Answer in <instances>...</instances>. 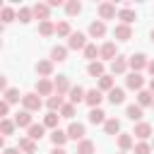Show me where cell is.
<instances>
[{"label": "cell", "mask_w": 154, "mask_h": 154, "mask_svg": "<svg viewBox=\"0 0 154 154\" xmlns=\"http://www.w3.org/2000/svg\"><path fill=\"white\" fill-rule=\"evenodd\" d=\"M36 94H38V96H53V94H55L53 82H51V79H46V77H41V79L36 82Z\"/></svg>", "instance_id": "cell-7"}, {"label": "cell", "mask_w": 154, "mask_h": 154, "mask_svg": "<svg viewBox=\"0 0 154 154\" xmlns=\"http://www.w3.org/2000/svg\"><path fill=\"white\" fill-rule=\"evenodd\" d=\"M2 7H5V5H2V0H0V10H2Z\"/></svg>", "instance_id": "cell-55"}, {"label": "cell", "mask_w": 154, "mask_h": 154, "mask_svg": "<svg viewBox=\"0 0 154 154\" xmlns=\"http://www.w3.org/2000/svg\"><path fill=\"white\" fill-rule=\"evenodd\" d=\"M84 46H87V36H84L82 31H72L70 38H67V48H72V51H84Z\"/></svg>", "instance_id": "cell-2"}, {"label": "cell", "mask_w": 154, "mask_h": 154, "mask_svg": "<svg viewBox=\"0 0 154 154\" xmlns=\"http://www.w3.org/2000/svg\"><path fill=\"white\" fill-rule=\"evenodd\" d=\"M58 118H60L58 113L48 111V113L43 116V128H53V130H55V128H58Z\"/></svg>", "instance_id": "cell-37"}, {"label": "cell", "mask_w": 154, "mask_h": 154, "mask_svg": "<svg viewBox=\"0 0 154 154\" xmlns=\"http://www.w3.org/2000/svg\"><path fill=\"white\" fill-rule=\"evenodd\" d=\"M137 106H140V108H144V106H154V94H152L149 89L137 91Z\"/></svg>", "instance_id": "cell-15"}, {"label": "cell", "mask_w": 154, "mask_h": 154, "mask_svg": "<svg viewBox=\"0 0 154 154\" xmlns=\"http://www.w3.org/2000/svg\"><path fill=\"white\" fill-rule=\"evenodd\" d=\"M132 135H135L137 140H142V142H144V140H147V137L152 135V125H149V123H142V120H140V123L135 125V130H132Z\"/></svg>", "instance_id": "cell-13"}, {"label": "cell", "mask_w": 154, "mask_h": 154, "mask_svg": "<svg viewBox=\"0 0 154 154\" xmlns=\"http://www.w3.org/2000/svg\"><path fill=\"white\" fill-rule=\"evenodd\" d=\"M22 96H24V94H19V89H14V87H10V89L5 91V101H7V103H17Z\"/></svg>", "instance_id": "cell-41"}, {"label": "cell", "mask_w": 154, "mask_h": 154, "mask_svg": "<svg viewBox=\"0 0 154 154\" xmlns=\"http://www.w3.org/2000/svg\"><path fill=\"white\" fill-rule=\"evenodd\" d=\"M132 144H135V142H132V132H120V135H118V147H120V152H128Z\"/></svg>", "instance_id": "cell-24"}, {"label": "cell", "mask_w": 154, "mask_h": 154, "mask_svg": "<svg viewBox=\"0 0 154 154\" xmlns=\"http://www.w3.org/2000/svg\"><path fill=\"white\" fill-rule=\"evenodd\" d=\"M116 55H118V48H116L113 41H106L99 48V58H103V60H116Z\"/></svg>", "instance_id": "cell-3"}, {"label": "cell", "mask_w": 154, "mask_h": 154, "mask_svg": "<svg viewBox=\"0 0 154 154\" xmlns=\"http://www.w3.org/2000/svg\"><path fill=\"white\" fill-rule=\"evenodd\" d=\"M43 132H46V128H43V125H38V123H34V125L29 128V135H26V137L36 142V140H41V137H43Z\"/></svg>", "instance_id": "cell-32"}, {"label": "cell", "mask_w": 154, "mask_h": 154, "mask_svg": "<svg viewBox=\"0 0 154 154\" xmlns=\"http://www.w3.org/2000/svg\"><path fill=\"white\" fill-rule=\"evenodd\" d=\"M118 12H116V5L113 2H101L99 5V17H101V22L103 19H113Z\"/></svg>", "instance_id": "cell-11"}, {"label": "cell", "mask_w": 154, "mask_h": 154, "mask_svg": "<svg viewBox=\"0 0 154 154\" xmlns=\"http://www.w3.org/2000/svg\"><path fill=\"white\" fill-rule=\"evenodd\" d=\"M53 89H55L58 96H65V94L70 91V79H67L65 75H58V77L53 79Z\"/></svg>", "instance_id": "cell-6"}, {"label": "cell", "mask_w": 154, "mask_h": 154, "mask_svg": "<svg viewBox=\"0 0 154 154\" xmlns=\"http://www.w3.org/2000/svg\"><path fill=\"white\" fill-rule=\"evenodd\" d=\"M125 84H128V89L142 91V87H144V77H142L140 72H130V75L125 77Z\"/></svg>", "instance_id": "cell-5"}, {"label": "cell", "mask_w": 154, "mask_h": 154, "mask_svg": "<svg viewBox=\"0 0 154 154\" xmlns=\"http://www.w3.org/2000/svg\"><path fill=\"white\" fill-rule=\"evenodd\" d=\"M106 34V24L101 22V19H96V22H91L89 24V36H94V38H101Z\"/></svg>", "instance_id": "cell-18"}, {"label": "cell", "mask_w": 154, "mask_h": 154, "mask_svg": "<svg viewBox=\"0 0 154 154\" xmlns=\"http://www.w3.org/2000/svg\"><path fill=\"white\" fill-rule=\"evenodd\" d=\"M67 94H70V103L75 106V103L84 101V94H87V91H84V89H82V87L77 84V87H70V91H67Z\"/></svg>", "instance_id": "cell-21"}, {"label": "cell", "mask_w": 154, "mask_h": 154, "mask_svg": "<svg viewBox=\"0 0 154 154\" xmlns=\"http://www.w3.org/2000/svg\"><path fill=\"white\" fill-rule=\"evenodd\" d=\"M118 19H120V24H132L135 19H137V14H135V10H130V7H123V10H118Z\"/></svg>", "instance_id": "cell-16"}, {"label": "cell", "mask_w": 154, "mask_h": 154, "mask_svg": "<svg viewBox=\"0 0 154 154\" xmlns=\"http://www.w3.org/2000/svg\"><path fill=\"white\" fill-rule=\"evenodd\" d=\"M19 152H24V154H34V152H36V142L29 140V137H22V140H19Z\"/></svg>", "instance_id": "cell-29"}, {"label": "cell", "mask_w": 154, "mask_h": 154, "mask_svg": "<svg viewBox=\"0 0 154 154\" xmlns=\"http://www.w3.org/2000/svg\"><path fill=\"white\" fill-rule=\"evenodd\" d=\"M31 12H34V17H36V19L46 22V19H48V14H51V7H48V2H36V5L31 7Z\"/></svg>", "instance_id": "cell-10"}, {"label": "cell", "mask_w": 154, "mask_h": 154, "mask_svg": "<svg viewBox=\"0 0 154 154\" xmlns=\"http://www.w3.org/2000/svg\"><path fill=\"white\" fill-rule=\"evenodd\" d=\"M51 154H67V152H65L63 147H53V152H51Z\"/></svg>", "instance_id": "cell-50"}, {"label": "cell", "mask_w": 154, "mask_h": 154, "mask_svg": "<svg viewBox=\"0 0 154 154\" xmlns=\"http://www.w3.org/2000/svg\"><path fill=\"white\" fill-rule=\"evenodd\" d=\"M31 17H34L31 7H19V12H17V19H19L22 24H29V22H31Z\"/></svg>", "instance_id": "cell-38"}, {"label": "cell", "mask_w": 154, "mask_h": 154, "mask_svg": "<svg viewBox=\"0 0 154 154\" xmlns=\"http://www.w3.org/2000/svg\"><path fill=\"white\" fill-rule=\"evenodd\" d=\"M67 58V48L65 46H53L51 48V63H63Z\"/></svg>", "instance_id": "cell-19"}, {"label": "cell", "mask_w": 154, "mask_h": 154, "mask_svg": "<svg viewBox=\"0 0 154 154\" xmlns=\"http://www.w3.org/2000/svg\"><path fill=\"white\" fill-rule=\"evenodd\" d=\"M152 149H154V140H152Z\"/></svg>", "instance_id": "cell-56"}, {"label": "cell", "mask_w": 154, "mask_h": 154, "mask_svg": "<svg viewBox=\"0 0 154 154\" xmlns=\"http://www.w3.org/2000/svg\"><path fill=\"white\" fill-rule=\"evenodd\" d=\"M65 132H67V140H75V142H82L84 140V125L82 123H70V128Z\"/></svg>", "instance_id": "cell-8"}, {"label": "cell", "mask_w": 154, "mask_h": 154, "mask_svg": "<svg viewBox=\"0 0 154 154\" xmlns=\"http://www.w3.org/2000/svg\"><path fill=\"white\" fill-rule=\"evenodd\" d=\"M63 0H48V7H60Z\"/></svg>", "instance_id": "cell-48"}, {"label": "cell", "mask_w": 154, "mask_h": 154, "mask_svg": "<svg viewBox=\"0 0 154 154\" xmlns=\"http://www.w3.org/2000/svg\"><path fill=\"white\" fill-rule=\"evenodd\" d=\"M113 36H116V41H130V38H132V26H128V24H116Z\"/></svg>", "instance_id": "cell-9"}, {"label": "cell", "mask_w": 154, "mask_h": 154, "mask_svg": "<svg viewBox=\"0 0 154 154\" xmlns=\"http://www.w3.org/2000/svg\"><path fill=\"white\" fill-rule=\"evenodd\" d=\"M84 58L91 60V63L99 58V48H96V43H87V46H84Z\"/></svg>", "instance_id": "cell-39"}, {"label": "cell", "mask_w": 154, "mask_h": 154, "mask_svg": "<svg viewBox=\"0 0 154 154\" xmlns=\"http://www.w3.org/2000/svg\"><path fill=\"white\" fill-rule=\"evenodd\" d=\"M125 70H128V58L116 55V60H111V72H113V75H123Z\"/></svg>", "instance_id": "cell-14"}, {"label": "cell", "mask_w": 154, "mask_h": 154, "mask_svg": "<svg viewBox=\"0 0 154 154\" xmlns=\"http://www.w3.org/2000/svg\"><path fill=\"white\" fill-rule=\"evenodd\" d=\"M125 116H128L130 120H137V123H140V120H142V108H140L137 103H130V106L125 108Z\"/></svg>", "instance_id": "cell-27"}, {"label": "cell", "mask_w": 154, "mask_h": 154, "mask_svg": "<svg viewBox=\"0 0 154 154\" xmlns=\"http://www.w3.org/2000/svg\"><path fill=\"white\" fill-rule=\"evenodd\" d=\"M46 106H48V111H60L63 108V96H58V94H53V96H48L46 99Z\"/></svg>", "instance_id": "cell-26"}, {"label": "cell", "mask_w": 154, "mask_h": 154, "mask_svg": "<svg viewBox=\"0 0 154 154\" xmlns=\"http://www.w3.org/2000/svg\"><path fill=\"white\" fill-rule=\"evenodd\" d=\"M89 123H94V125L106 123V113H103L101 108H91V111H89Z\"/></svg>", "instance_id": "cell-28"}, {"label": "cell", "mask_w": 154, "mask_h": 154, "mask_svg": "<svg viewBox=\"0 0 154 154\" xmlns=\"http://www.w3.org/2000/svg\"><path fill=\"white\" fill-rule=\"evenodd\" d=\"M65 12H67L70 17L79 14V12H82V2H77V0H67V2H65Z\"/></svg>", "instance_id": "cell-35"}, {"label": "cell", "mask_w": 154, "mask_h": 154, "mask_svg": "<svg viewBox=\"0 0 154 154\" xmlns=\"http://www.w3.org/2000/svg\"><path fill=\"white\" fill-rule=\"evenodd\" d=\"M55 34H58V36H67V38H70L72 29H70V24H67V22H58V24H55Z\"/></svg>", "instance_id": "cell-42"}, {"label": "cell", "mask_w": 154, "mask_h": 154, "mask_svg": "<svg viewBox=\"0 0 154 154\" xmlns=\"http://www.w3.org/2000/svg\"><path fill=\"white\" fill-rule=\"evenodd\" d=\"M147 70H149V75L154 77V60H149V63H147Z\"/></svg>", "instance_id": "cell-49"}, {"label": "cell", "mask_w": 154, "mask_h": 154, "mask_svg": "<svg viewBox=\"0 0 154 154\" xmlns=\"http://www.w3.org/2000/svg\"><path fill=\"white\" fill-rule=\"evenodd\" d=\"M7 89H10V87H7V79L0 75V91H7Z\"/></svg>", "instance_id": "cell-46"}, {"label": "cell", "mask_w": 154, "mask_h": 154, "mask_svg": "<svg viewBox=\"0 0 154 154\" xmlns=\"http://www.w3.org/2000/svg\"><path fill=\"white\" fill-rule=\"evenodd\" d=\"M14 125H17V128H26V130H29V128L34 125L31 113H29V111H19V113L14 116Z\"/></svg>", "instance_id": "cell-12"}, {"label": "cell", "mask_w": 154, "mask_h": 154, "mask_svg": "<svg viewBox=\"0 0 154 154\" xmlns=\"http://www.w3.org/2000/svg\"><path fill=\"white\" fill-rule=\"evenodd\" d=\"M2 154H19V147H7L2 149Z\"/></svg>", "instance_id": "cell-47"}, {"label": "cell", "mask_w": 154, "mask_h": 154, "mask_svg": "<svg viewBox=\"0 0 154 154\" xmlns=\"http://www.w3.org/2000/svg\"><path fill=\"white\" fill-rule=\"evenodd\" d=\"M103 130H106V135H116V132H120V120H118V118H106Z\"/></svg>", "instance_id": "cell-25"}, {"label": "cell", "mask_w": 154, "mask_h": 154, "mask_svg": "<svg viewBox=\"0 0 154 154\" xmlns=\"http://www.w3.org/2000/svg\"><path fill=\"white\" fill-rule=\"evenodd\" d=\"M14 128H17L14 120H10V118H2V120H0V135H2V137H5V135H12Z\"/></svg>", "instance_id": "cell-33"}, {"label": "cell", "mask_w": 154, "mask_h": 154, "mask_svg": "<svg viewBox=\"0 0 154 154\" xmlns=\"http://www.w3.org/2000/svg\"><path fill=\"white\" fill-rule=\"evenodd\" d=\"M51 142H53L55 147H63V144L67 142V132H65V130H60V128H55V130L51 132Z\"/></svg>", "instance_id": "cell-23"}, {"label": "cell", "mask_w": 154, "mask_h": 154, "mask_svg": "<svg viewBox=\"0 0 154 154\" xmlns=\"http://www.w3.org/2000/svg\"><path fill=\"white\" fill-rule=\"evenodd\" d=\"M2 26H5V24H2V22H0V34H2Z\"/></svg>", "instance_id": "cell-54"}, {"label": "cell", "mask_w": 154, "mask_h": 154, "mask_svg": "<svg viewBox=\"0 0 154 154\" xmlns=\"http://www.w3.org/2000/svg\"><path fill=\"white\" fill-rule=\"evenodd\" d=\"M38 34H41V36H51V34H55V24H53L51 19L41 22V24H38Z\"/></svg>", "instance_id": "cell-36"}, {"label": "cell", "mask_w": 154, "mask_h": 154, "mask_svg": "<svg viewBox=\"0 0 154 154\" xmlns=\"http://www.w3.org/2000/svg\"><path fill=\"white\" fill-rule=\"evenodd\" d=\"M111 89H113V77L111 75L99 77V91H111Z\"/></svg>", "instance_id": "cell-40"}, {"label": "cell", "mask_w": 154, "mask_h": 154, "mask_svg": "<svg viewBox=\"0 0 154 154\" xmlns=\"http://www.w3.org/2000/svg\"><path fill=\"white\" fill-rule=\"evenodd\" d=\"M94 152H96V147H94L91 140H82L77 144V154H94Z\"/></svg>", "instance_id": "cell-34"}, {"label": "cell", "mask_w": 154, "mask_h": 154, "mask_svg": "<svg viewBox=\"0 0 154 154\" xmlns=\"http://www.w3.org/2000/svg\"><path fill=\"white\" fill-rule=\"evenodd\" d=\"M2 147H5V137L0 135V149H2Z\"/></svg>", "instance_id": "cell-52"}, {"label": "cell", "mask_w": 154, "mask_h": 154, "mask_svg": "<svg viewBox=\"0 0 154 154\" xmlns=\"http://www.w3.org/2000/svg\"><path fill=\"white\" fill-rule=\"evenodd\" d=\"M14 19H17V12L5 5V7L0 10V22H2V24H10V22H14Z\"/></svg>", "instance_id": "cell-30"}, {"label": "cell", "mask_w": 154, "mask_h": 154, "mask_svg": "<svg viewBox=\"0 0 154 154\" xmlns=\"http://www.w3.org/2000/svg\"><path fill=\"white\" fill-rule=\"evenodd\" d=\"M36 72L48 79V77L53 75V63H51V60H38V63H36Z\"/></svg>", "instance_id": "cell-20"}, {"label": "cell", "mask_w": 154, "mask_h": 154, "mask_svg": "<svg viewBox=\"0 0 154 154\" xmlns=\"http://www.w3.org/2000/svg\"><path fill=\"white\" fill-rule=\"evenodd\" d=\"M147 55L144 53H135V55H130V60H128V65L132 67V72H140V70H144L147 67Z\"/></svg>", "instance_id": "cell-4"}, {"label": "cell", "mask_w": 154, "mask_h": 154, "mask_svg": "<svg viewBox=\"0 0 154 154\" xmlns=\"http://www.w3.org/2000/svg\"><path fill=\"white\" fill-rule=\"evenodd\" d=\"M149 36H152V41H154V29H152V34H149Z\"/></svg>", "instance_id": "cell-53"}, {"label": "cell", "mask_w": 154, "mask_h": 154, "mask_svg": "<svg viewBox=\"0 0 154 154\" xmlns=\"http://www.w3.org/2000/svg\"><path fill=\"white\" fill-rule=\"evenodd\" d=\"M152 152V144H147V142H137L135 144V154H149Z\"/></svg>", "instance_id": "cell-44"}, {"label": "cell", "mask_w": 154, "mask_h": 154, "mask_svg": "<svg viewBox=\"0 0 154 154\" xmlns=\"http://www.w3.org/2000/svg\"><path fill=\"white\" fill-rule=\"evenodd\" d=\"M149 91L154 94V77H152V82H149Z\"/></svg>", "instance_id": "cell-51"}, {"label": "cell", "mask_w": 154, "mask_h": 154, "mask_svg": "<svg viewBox=\"0 0 154 154\" xmlns=\"http://www.w3.org/2000/svg\"><path fill=\"white\" fill-rule=\"evenodd\" d=\"M87 72H89L91 77H103V63H101V60H94V63H89Z\"/></svg>", "instance_id": "cell-31"}, {"label": "cell", "mask_w": 154, "mask_h": 154, "mask_svg": "<svg viewBox=\"0 0 154 154\" xmlns=\"http://www.w3.org/2000/svg\"><path fill=\"white\" fill-rule=\"evenodd\" d=\"M120 154H128V152H120Z\"/></svg>", "instance_id": "cell-57"}, {"label": "cell", "mask_w": 154, "mask_h": 154, "mask_svg": "<svg viewBox=\"0 0 154 154\" xmlns=\"http://www.w3.org/2000/svg\"><path fill=\"white\" fill-rule=\"evenodd\" d=\"M7 113H10V103H7L5 99H2V101H0V120H2V118H5Z\"/></svg>", "instance_id": "cell-45"}, {"label": "cell", "mask_w": 154, "mask_h": 154, "mask_svg": "<svg viewBox=\"0 0 154 154\" xmlns=\"http://www.w3.org/2000/svg\"><path fill=\"white\" fill-rule=\"evenodd\" d=\"M75 116V106L72 103H63V108H60V118H72Z\"/></svg>", "instance_id": "cell-43"}, {"label": "cell", "mask_w": 154, "mask_h": 154, "mask_svg": "<svg viewBox=\"0 0 154 154\" xmlns=\"http://www.w3.org/2000/svg\"><path fill=\"white\" fill-rule=\"evenodd\" d=\"M22 103H24V111H38L41 108V96L36 94V91H29V94H24L22 96Z\"/></svg>", "instance_id": "cell-1"}, {"label": "cell", "mask_w": 154, "mask_h": 154, "mask_svg": "<svg viewBox=\"0 0 154 154\" xmlns=\"http://www.w3.org/2000/svg\"><path fill=\"white\" fill-rule=\"evenodd\" d=\"M108 101H111L113 106H118V103H123V101H125V91H123L120 87H113V89L108 91Z\"/></svg>", "instance_id": "cell-22"}, {"label": "cell", "mask_w": 154, "mask_h": 154, "mask_svg": "<svg viewBox=\"0 0 154 154\" xmlns=\"http://www.w3.org/2000/svg\"><path fill=\"white\" fill-rule=\"evenodd\" d=\"M0 48H2V41H0Z\"/></svg>", "instance_id": "cell-58"}, {"label": "cell", "mask_w": 154, "mask_h": 154, "mask_svg": "<svg viewBox=\"0 0 154 154\" xmlns=\"http://www.w3.org/2000/svg\"><path fill=\"white\" fill-rule=\"evenodd\" d=\"M101 99H103V96H101V91H99V89H89V91L84 94V101H87V103H89L91 108H99Z\"/></svg>", "instance_id": "cell-17"}]
</instances>
